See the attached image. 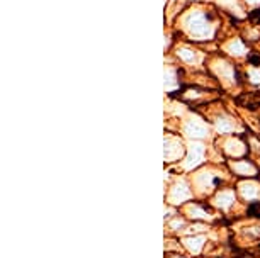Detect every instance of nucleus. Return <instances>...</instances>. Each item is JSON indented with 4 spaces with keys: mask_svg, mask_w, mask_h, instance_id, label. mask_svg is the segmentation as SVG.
I'll return each instance as SVG.
<instances>
[{
    "mask_svg": "<svg viewBox=\"0 0 260 258\" xmlns=\"http://www.w3.org/2000/svg\"><path fill=\"white\" fill-rule=\"evenodd\" d=\"M248 63H250V65L258 66L260 65V53H255V51L250 53V55H248Z\"/></svg>",
    "mask_w": 260,
    "mask_h": 258,
    "instance_id": "f03ea898",
    "label": "nucleus"
},
{
    "mask_svg": "<svg viewBox=\"0 0 260 258\" xmlns=\"http://www.w3.org/2000/svg\"><path fill=\"white\" fill-rule=\"evenodd\" d=\"M248 216L260 219V202H253V204H250V207H248Z\"/></svg>",
    "mask_w": 260,
    "mask_h": 258,
    "instance_id": "f257e3e1",
    "label": "nucleus"
},
{
    "mask_svg": "<svg viewBox=\"0 0 260 258\" xmlns=\"http://www.w3.org/2000/svg\"><path fill=\"white\" fill-rule=\"evenodd\" d=\"M250 99H252V109H257V107H260V90L257 92V94H252V95H248Z\"/></svg>",
    "mask_w": 260,
    "mask_h": 258,
    "instance_id": "7ed1b4c3",
    "label": "nucleus"
},
{
    "mask_svg": "<svg viewBox=\"0 0 260 258\" xmlns=\"http://www.w3.org/2000/svg\"><path fill=\"white\" fill-rule=\"evenodd\" d=\"M250 21L253 22H260V9H255V11L250 14Z\"/></svg>",
    "mask_w": 260,
    "mask_h": 258,
    "instance_id": "20e7f679",
    "label": "nucleus"
}]
</instances>
